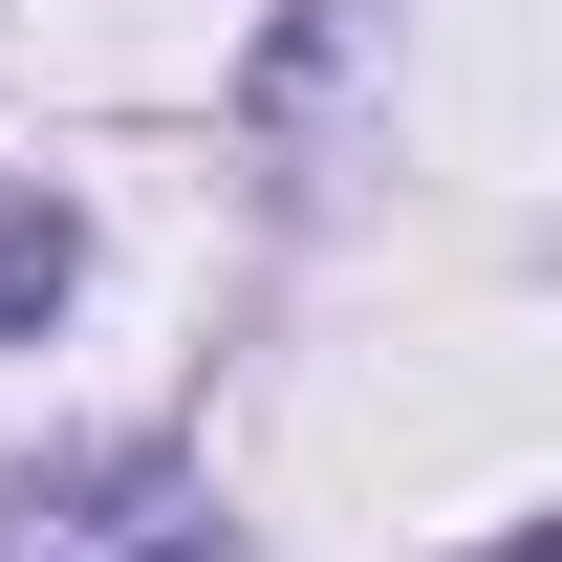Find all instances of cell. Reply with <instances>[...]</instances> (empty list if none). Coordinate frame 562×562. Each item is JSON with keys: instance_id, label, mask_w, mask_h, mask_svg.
Returning <instances> with one entry per match:
<instances>
[{"instance_id": "1", "label": "cell", "mask_w": 562, "mask_h": 562, "mask_svg": "<svg viewBox=\"0 0 562 562\" xmlns=\"http://www.w3.org/2000/svg\"><path fill=\"white\" fill-rule=\"evenodd\" d=\"M0 562H238L173 454H87V476H0Z\"/></svg>"}, {"instance_id": "2", "label": "cell", "mask_w": 562, "mask_h": 562, "mask_svg": "<svg viewBox=\"0 0 562 562\" xmlns=\"http://www.w3.org/2000/svg\"><path fill=\"white\" fill-rule=\"evenodd\" d=\"M87 281V216L44 195V173H0V347H44V303Z\"/></svg>"}]
</instances>
